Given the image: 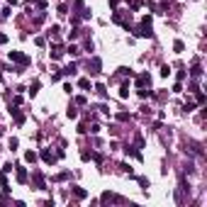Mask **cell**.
I'll return each instance as SVG.
<instances>
[{
    "label": "cell",
    "instance_id": "1",
    "mask_svg": "<svg viewBox=\"0 0 207 207\" xmlns=\"http://www.w3.org/2000/svg\"><path fill=\"white\" fill-rule=\"evenodd\" d=\"M10 61H15V64H20V66H27V64H29V56H25V54H20V51H10Z\"/></svg>",
    "mask_w": 207,
    "mask_h": 207
},
{
    "label": "cell",
    "instance_id": "2",
    "mask_svg": "<svg viewBox=\"0 0 207 207\" xmlns=\"http://www.w3.org/2000/svg\"><path fill=\"white\" fill-rule=\"evenodd\" d=\"M137 85H139V88L151 85V76H149V73H141V76H137Z\"/></svg>",
    "mask_w": 207,
    "mask_h": 207
},
{
    "label": "cell",
    "instance_id": "3",
    "mask_svg": "<svg viewBox=\"0 0 207 207\" xmlns=\"http://www.w3.org/2000/svg\"><path fill=\"white\" fill-rule=\"evenodd\" d=\"M32 180H34V185L39 188V190H44V188H46V185H44V178H41V173H39V171L32 173Z\"/></svg>",
    "mask_w": 207,
    "mask_h": 207
},
{
    "label": "cell",
    "instance_id": "4",
    "mask_svg": "<svg viewBox=\"0 0 207 207\" xmlns=\"http://www.w3.org/2000/svg\"><path fill=\"white\" fill-rule=\"evenodd\" d=\"M10 115L15 117V122H17V124H22V122H25V115H22L17 107H12V110H10Z\"/></svg>",
    "mask_w": 207,
    "mask_h": 207
},
{
    "label": "cell",
    "instance_id": "5",
    "mask_svg": "<svg viewBox=\"0 0 207 207\" xmlns=\"http://www.w3.org/2000/svg\"><path fill=\"white\" fill-rule=\"evenodd\" d=\"M41 161H46V163H54V154H51L49 149H44V151H41Z\"/></svg>",
    "mask_w": 207,
    "mask_h": 207
},
{
    "label": "cell",
    "instance_id": "6",
    "mask_svg": "<svg viewBox=\"0 0 207 207\" xmlns=\"http://www.w3.org/2000/svg\"><path fill=\"white\" fill-rule=\"evenodd\" d=\"M88 68H93L90 73H98V71H100V59H93V61H88Z\"/></svg>",
    "mask_w": 207,
    "mask_h": 207
},
{
    "label": "cell",
    "instance_id": "7",
    "mask_svg": "<svg viewBox=\"0 0 207 207\" xmlns=\"http://www.w3.org/2000/svg\"><path fill=\"white\" fill-rule=\"evenodd\" d=\"M17 180L20 183H27V171L25 168H17Z\"/></svg>",
    "mask_w": 207,
    "mask_h": 207
},
{
    "label": "cell",
    "instance_id": "8",
    "mask_svg": "<svg viewBox=\"0 0 207 207\" xmlns=\"http://www.w3.org/2000/svg\"><path fill=\"white\" fill-rule=\"evenodd\" d=\"M64 56V51H61V46H54V51H51V59L56 61V59H61Z\"/></svg>",
    "mask_w": 207,
    "mask_h": 207
},
{
    "label": "cell",
    "instance_id": "9",
    "mask_svg": "<svg viewBox=\"0 0 207 207\" xmlns=\"http://www.w3.org/2000/svg\"><path fill=\"white\" fill-rule=\"evenodd\" d=\"M129 95V83H122V88H119V98H127Z\"/></svg>",
    "mask_w": 207,
    "mask_h": 207
},
{
    "label": "cell",
    "instance_id": "10",
    "mask_svg": "<svg viewBox=\"0 0 207 207\" xmlns=\"http://www.w3.org/2000/svg\"><path fill=\"white\" fill-rule=\"evenodd\" d=\"M73 195H76V197H78V200H83V197H85V195H88V193H85V190H83V188H73Z\"/></svg>",
    "mask_w": 207,
    "mask_h": 207
},
{
    "label": "cell",
    "instance_id": "11",
    "mask_svg": "<svg viewBox=\"0 0 207 207\" xmlns=\"http://www.w3.org/2000/svg\"><path fill=\"white\" fill-rule=\"evenodd\" d=\"M73 73H76V64H71V66H66L61 71V76H73Z\"/></svg>",
    "mask_w": 207,
    "mask_h": 207
},
{
    "label": "cell",
    "instance_id": "12",
    "mask_svg": "<svg viewBox=\"0 0 207 207\" xmlns=\"http://www.w3.org/2000/svg\"><path fill=\"white\" fill-rule=\"evenodd\" d=\"M190 76H193V78H200V76H202V68L195 64V66H193V71H190Z\"/></svg>",
    "mask_w": 207,
    "mask_h": 207
},
{
    "label": "cell",
    "instance_id": "13",
    "mask_svg": "<svg viewBox=\"0 0 207 207\" xmlns=\"http://www.w3.org/2000/svg\"><path fill=\"white\" fill-rule=\"evenodd\" d=\"M124 151H127V156H134V158H141V154H139V151H134L132 146H127Z\"/></svg>",
    "mask_w": 207,
    "mask_h": 207
},
{
    "label": "cell",
    "instance_id": "14",
    "mask_svg": "<svg viewBox=\"0 0 207 207\" xmlns=\"http://www.w3.org/2000/svg\"><path fill=\"white\" fill-rule=\"evenodd\" d=\"M25 161L34 163V161H37V154H34V151H27V154H25Z\"/></svg>",
    "mask_w": 207,
    "mask_h": 207
},
{
    "label": "cell",
    "instance_id": "15",
    "mask_svg": "<svg viewBox=\"0 0 207 207\" xmlns=\"http://www.w3.org/2000/svg\"><path fill=\"white\" fill-rule=\"evenodd\" d=\"M66 117H68V119H76V117H78V112H76V107H68V110H66Z\"/></svg>",
    "mask_w": 207,
    "mask_h": 207
},
{
    "label": "cell",
    "instance_id": "16",
    "mask_svg": "<svg viewBox=\"0 0 207 207\" xmlns=\"http://www.w3.org/2000/svg\"><path fill=\"white\" fill-rule=\"evenodd\" d=\"M78 85H80L83 90H88V88H90V80H88V78H80V80H78Z\"/></svg>",
    "mask_w": 207,
    "mask_h": 207
},
{
    "label": "cell",
    "instance_id": "17",
    "mask_svg": "<svg viewBox=\"0 0 207 207\" xmlns=\"http://www.w3.org/2000/svg\"><path fill=\"white\" fill-rule=\"evenodd\" d=\"M29 93H32V95H37V93H39V80H34V83L29 85Z\"/></svg>",
    "mask_w": 207,
    "mask_h": 207
},
{
    "label": "cell",
    "instance_id": "18",
    "mask_svg": "<svg viewBox=\"0 0 207 207\" xmlns=\"http://www.w3.org/2000/svg\"><path fill=\"white\" fill-rule=\"evenodd\" d=\"M173 49H175V51H178V54H180V51H183V49H185V44H183V41H180V39H178V41H175V44H173Z\"/></svg>",
    "mask_w": 207,
    "mask_h": 207
},
{
    "label": "cell",
    "instance_id": "19",
    "mask_svg": "<svg viewBox=\"0 0 207 207\" xmlns=\"http://www.w3.org/2000/svg\"><path fill=\"white\" fill-rule=\"evenodd\" d=\"M95 90H98V95H100V98H105V95H107V90H105V85H95Z\"/></svg>",
    "mask_w": 207,
    "mask_h": 207
},
{
    "label": "cell",
    "instance_id": "20",
    "mask_svg": "<svg viewBox=\"0 0 207 207\" xmlns=\"http://www.w3.org/2000/svg\"><path fill=\"white\" fill-rule=\"evenodd\" d=\"M117 119H119V122H127V119H129V115H127V112H119V115H117Z\"/></svg>",
    "mask_w": 207,
    "mask_h": 207
},
{
    "label": "cell",
    "instance_id": "21",
    "mask_svg": "<svg viewBox=\"0 0 207 207\" xmlns=\"http://www.w3.org/2000/svg\"><path fill=\"white\" fill-rule=\"evenodd\" d=\"M68 54L71 56H78V46H68Z\"/></svg>",
    "mask_w": 207,
    "mask_h": 207
},
{
    "label": "cell",
    "instance_id": "22",
    "mask_svg": "<svg viewBox=\"0 0 207 207\" xmlns=\"http://www.w3.org/2000/svg\"><path fill=\"white\" fill-rule=\"evenodd\" d=\"M168 73H171V68H168V66H161V76H163V78H166Z\"/></svg>",
    "mask_w": 207,
    "mask_h": 207
},
{
    "label": "cell",
    "instance_id": "23",
    "mask_svg": "<svg viewBox=\"0 0 207 207\" xmlns=\"http://www.w3.org/2000/svg\"><path fill=\"white\" fill-rule=\"evenodd\" d=\"M5 41H7V37H5V34H0V44H5Z\"/></svg>",
    "mask_w": 207,
    "mask_h": 207
},
{
    "label": "cell",
    "instance_id": "24",
    "mask_svg": "<svg viewBox=\"0 0 207 207\" xmlns=\"http://www.w3.org/2000/svg\"><path fill=\"white\" fill-rule=\"evenodd\" d=\"M29 2H37V0H29Z\"/></svg>",
    "mask_w": 207,
    "mask_h": 207
}]
</instances>
